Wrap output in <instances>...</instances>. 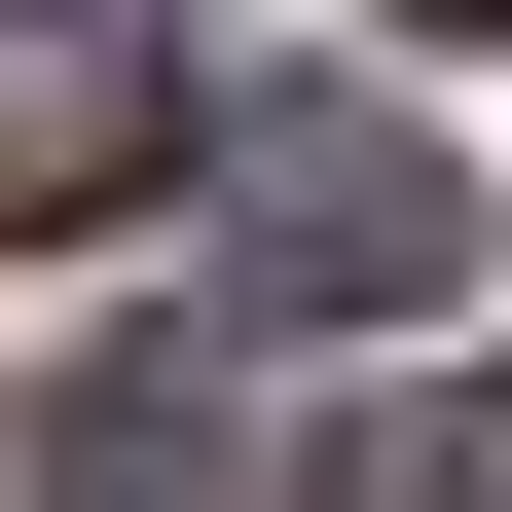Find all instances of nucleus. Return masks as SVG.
<instances>
[{
	"label": "nucleus",
	"instance_id": "2",
	"mask_svg": "<svg viewBox=\"0 0 512 512\" xmlns=\"http://www.w3.org/2000/svg\"><path fill=\"white\" fill-rule=\"evenodd\" d=\"M147 147H183V37L147 0H0V220H110Z\"/></svg>",
	"mask_w": 512,
	"mask_h": 512
},
{
	"label": "nucleus",
	"instance_id": "4",
	"mask_svg": "<svg viewBox=\"0 0 512 512\" xmlns=\"http://www.w3.org/2000/svg\"><path fill=\"white\" fill-rule=\"evenodd\" d=\"M439 37H476V0H439Z\"/></svg>",
	"mask_w": 512,
	"mask_h": 512
},
{
	"label": "nucleus",
	"instance_id": "1",
	"mask_svg": "<svg viewBox=\"0 0 512 512\" xmlns=\"http://www.w3.org/2000/svg\"><path fill=\"white\" fill-rule=\"evenodd\" d=\"M220 256L293 293V330H366V293H439V256H476V183H439L403 110H330V74H293V110L220 147Z\"/></svg>",
	"mask_w": 512,
	"mask_h": 512
},
{
	"label": "nucleus",
	"instance_id": "3",
	"mask_svg": "<svg viewBox=\"0 0 512 512\" xmlns=\"http://www.w3.org/2000/svg\"><path fill=\"white\" fill-rule=\"evenodd\" d=\"M330 512H512V366H439V403H366V439H330Z\"/></svg>",
	"mask_w": 512,
	"mask_h": 512
}]
</instances>
